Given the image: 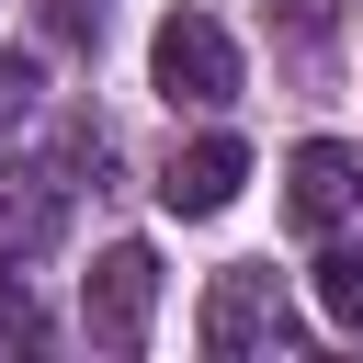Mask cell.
<instances>
[{"mask_svg":"<svg viewBox=\"0 0 363 363\" xmlns=\"http://www.w3.org/2000/svg\"><path fill=\"white\" fill-rule=\"evenodd\" d=\"M147 79H159L170 113H227V102H238V45H227V23H216V11H170V23L147 34Z\"/></svg>","mask_w":363,"mask_h":363,"instance_id":"obj_1","label":"cell"},{"mask_svg":"<svg viewBox=\"0 0 363 363\" xmlns=\"http://www.w3.org/2000/svg\"><path fill=\"white\" fill-rule=\"evenodd\" d=\"M79 318H91L102 352H147V318H159V250H147V238H113V250L91 261V284H79Z\"/></svg>","mask_w":363,"mask_h":363,"instance_id":"obj_2","label":"cell"},{"mask_svg":"<svg viewBox=\"0 0 363 363\" xmlns=\"http://www.w3.org/2000/svg\"><path fill=\"white\" fill-rule=\"evenodd\" d=\"M284 340H295V306H284V284H272L261 261H238V272L204 284V352H216V363H238V352H284Z\"/></svg>","mask_w":363,"mask_h":363,"instance_id":"obj_3","label":"cell"},{"mask_svg":"<svg viewBox=\"0 0 363 363\" xmlns=\"http://www.w3.org/2000/svg\"><path fill=\"white\" fill-rule=\"evenodd\" d=\"M284 204H295V227H340L352 204H363V147H340V136H306L295 159H284Z\"/></svg>","mask_w":363,"mask_h":363,"instance_id":"obj_4","label":"cell"},{"mask_svg":"<svg viewBox=\"0 0 363 363\" xmlns=\"http://www.w3.org/2000/svg\"><path fill=\"white\" fill-rule=\"evenodd\" d=\"M238 182H250V147H238V136H193V147L159 170V204H170V216H227Z\"/></svg>","mask_w":363,"mask_h":363,"instance_id":"obj_5","label":"cell"},{"mask_svg":"<svg viewBox=\"0 0 363 363\" xmlns=\"http://www.w3.org/2000/svg\"><path fill=\"white\" fill-rule=\"evenodd\" d=\"M318 318L363 340V238H329L318 250Z\"/></svg>","mask_w":363,"mask_h":363,"instance_id":"obj_6","label":"cell"},{"mask_svg":"<svg viewBox=\"0 0 363 363\" xmlns=\"http://www.w3.org/2000/svg\"><path fill=\"white\" fill-rule=\"evenodd\" d=\"M45 34H57V45H91V34H102V0H45Z\"/></svg>","mask_w":363,"mask_h":363,"instance_id":"obj_7","label":"cell"},{"mask_svg":"<svg viewBox=\"0 0 363 363\" xmlns=\"http://www.w3.org/2000/svg\"><path fill=\"white\" fill-rule=\"evenodd\" d=\"M23 91H34V57H0V113H11Z\"/></svg>","mask_w":363,"mask_h":363,"instance_id":"obj_8","label":"cell"},{"mask_svg":"<svg viewBox=\"0 0 363 363\" xmlns=\"http://www.w3.org/2000/svg\"><path fill=\"white\" fill-rule=\"evenodd\" d=\"M0 193H11V182H0Z\"/></svg>","mask_w":363,"mask_h":363,"instance_id":"obj_9","label":"cell"}]
</instances>
